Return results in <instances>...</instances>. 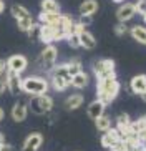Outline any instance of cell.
Segmentation results:
<instances>
[{
    "label": "cell",
    "mask_w": 146,
    "mask_h": 151,
    "mask_svg": "<svg viewBox=\"0 0 146 151\" xmlns=\"http://www.w3.org/2000/svg\"><path fill=\"white\" fill-rule=\"evenodd\" d=\"M119 93V81L116 80V73H111L110 76L100 78L96 85V95L98 100L105 105H110Z\"/></svg>",
    "instance_id": "6da1fadb"
},
{
    "label": "cell",
    "mask_w": 146,
    "mask_h": 151,
    "mask_svg": "<svg viewBox=\"0 0 146 151\" xmlns=\"http://www.w3.org/2000/svg\"><path fill=\"white\" fill-rule=\"evenodd\" d=\"M48 88L50 83L45 78H40V76H28V78L22 80V91L27 95H32V96L47 93Z\"/></svg>",
    "instance_id": "7a4b0ae2"
},
{
    "label": "cell",
    "mask_w": 146,
    "mask_h": 151,
    "mask_svg": "<svg viewBox=\"0 0 146 151\" xmlns=\"http://www.w3.org/2000/svg\"><path fill=\"white\" fill-rule=\"evenodd\" d=\"M28 108H30L33 113H37V115H45V113H48L53 108V98L48 96L47 93L37 95V96H33L32 101L28 103Z\"/></svg>",
    "instance_id": "3957f363"
},
{
    "label": "cell",
    "mask_w": 146,
    "mask_h": 151,
    "mask_svg": "<svg viewBox=\"0 0 146 151\" xmlns=\"http://www.w3.org/2000/svg\"><path fill=\"white\" fill-rule=\"evenodd\" d=\"M57 47L53 43H48L45 45L43 52L40 53V58H38V63L40 67L43 68V70H52L53 67H55V62H57Z\"/></svg>",
    "instance_id": "277c9868"
},
{
    "label": "cell",
    "mask_w": 146,
    "mask_h": 151,
    "mask_svg": "<svg viewBox=\"0 0 146 151\" xmlns=\"http://www.w3.org/2000/svg\"><path fill=\"white\" fill-rule=\"evenodd\" d=\"M93 73L96 75V78H105V76H110L111 73H115V62L110 60V58H103V60H96L93 62Z\"/></svg>",
    "instance_id": "5b68a950"
},
{
    "label": "cell",
    "mask_w": 146,
    "mask_h": 151,
    "mask_svg": "<svg viewBox=\"0 0 146 151\" xmlns=\"http://www.w3.org/2000/svg\"><path fill=\"white\" fill-rule=\"evenodd\" d=\"M5 67H7V70L13 71V73H22V71H25L27 67H28V60H27V57L17 53V55H12V57L7 60Z\"/></svg>",
    "instance_id": "8992f818"
},
{
    "label": "cell",
    "mask_w": 146,
    "mask_h": 151,
    "mask_svg": "<svg viewBox=\"0 0 146 151\" xmlns=\"http://www.w3.org/2000/svg\"><path fill=\"white\" fill-rule=\"evenodd\" d=\"M5 88L9 90L12 95H18L22 91V78H20V73H13V71L7 70V83H5Z\"/></svg>",
    "instance_id": "52a82bcc"
},
{
    "label": "cell",
    "mask_w": 146,
    "mask_h": 151,
    "mask_svg": "<svg viewBox=\"0 0 146 151\" xmlns=\"http://www.w3.org/2000/svg\"><path fill=\"white\" fill-rule=\"evenodd\" d=\"M57 32H58L57 27H50V25H40V28H38V40L43 42L45 45L53 43V42H55V38H57Z\"/></svg>",
    "instance_id": "ba28073f"
},
{
    "label": "cell",
    "mask_w": 146,
    "mask_h": 151,
    "mask_svg": "<svg viewBox=\"0 0 146 151\" xmlns=\"http://www.w3.org/2000/svg\"><path fill=\"white\" fill-rule=\"evenodd\" d=\"M42 143H43L42 133H32V134H28V136L25 138L22 151H38V148L42 146Z\"/></svg>",
    "instance_id": "9c48e42d"
},
{
    "label": "cell",
    "mask_w": 146,
    "mask_h": 151,
    "mask_svg": "<svg viewBox=\"0 0 146 151\" xmlns=\"http://www.w3.org/2000/svg\"><path fill=\"white\" fill-rule=\"evenodd\" d=\"M134 15H136L134 4H123V5H119L118 10H116V18H118V22L126 23L128 20H131Z\"/></svg>",
    "instance_id": "30bf717a"
},
{
    "label": "cell",
    "mask_w": 146,
    "mask_h": 151,
    "mask_svg": "<svg viewBox=\"0 0 146 151\" xmlns=\"http://www.w3.org/2000/svg\"><path fill=\"white\" fill-rule=\"evenodd\" d=\"M123 138H121V134H119V131L116 128H110L108 131H105V134L101 136V145H103V148H108L110 150L115 143H118V141H121Z\"/></svg>",
    "instance_id": "8fae6325"
},
{
    "label": "cell",
    "mask_w": 146,
    "mask_h": 151,
    "mask_svg": "<svg viewBox=\"0 0 146 151\" xmlns=\"http://www.w3.org/2000/svg\"><path fill=\"white\" fill-rule=\"evenodd\" d=\"M60 17H62L60 12H42V14L38 15V20H40L42 25H50V27H57L58 28Z\"/></svg>",
    "instance_id": "7c38bea8"
},
{
    "label": "cell",
    "mask_w": 146,
    "mask_h": 151,
    "mask_svg": "<svg viewBox=\"0 0 146 151\" xmlns=\"http://www.w3.org/2000/svg\"><path fill=\"white\" fill-rule=\"evenodd\" d=\"M27 115H28V105L25 101H18L13 105V108H12V120L13 121L20 123V121H23L27 118Z\"/></svg>",
    "instance_id": "4fadbf2b"
},
{
    "label": "cell",
    "mask_w": 146,
    "mask_h": 151,
    "mask_svg": "<svg viewBox=\"0 0 146 151\" xmlns=\"http://www.w3.org/2000/svg\"><path fill=\"white\" fill-rule=\"evenodd\" d=\"M129 88H131V93L141 95L146 90V75H136L133 76L131 81H129Z\"/></svg>",
    "instance_id": "5bb4252c"
},
{
    "label": "cell",
    "mask_w": 146,
    "mask_h": 151,
    "mask_svg": "<svg viewBox=\"0 0 146 151\" xmlns=\"http://www.w3.org/2000/svg\"><path fill=\"white\" fill-rule=\"evenodd\" d=\"M105 103L100 101V100H95V101H91L88 105V110H86V113H88V116L91 118V120H96L100 115H103L105 113Z\"/></svg>",
    "instance_id": "9a60e30c"
},
{
    "label": "cell",
    "mask_w": 146,
    "mask_h": 151,
    "mask_svg": "<svg viewBox=\"0 0 146 151\" xmlns=\"http://www.w3.org/2000/svg\"><path fill=\"white\" fill-rule=\"evenodd\" d=\"M78 38H80V47H83V48H86V50H93L96 47V40H95V37H93L88 30L81 32L78 35Z\"/></svg>",
    "instance_id": "2e32d148"
},
{
    "label": "cell",
    "mask_w": 146,
    "mask_h": 151,
    "mask_svg": "<svg viewBox=\"0 0 146 151\" xmlns=\"http://www.w3.org/2000/svg\"><path fill=\"white\" fill-rule=\"evenodd\" d=\"M98 12V2L96 0H85L80 5V15H95Z\"/></svg>",
    "instance_id": "e0dca14e"
},
{
    "label": "cell",
    "mask_w": 146,
    "mask_h": 151,
    "mask_svg": "<svg viewBox=\"0 0 146 151\" xmlns=\"http://www.w3.org/2000/svg\"><path fill=\"white\" fill-rule=\"evenodd\" d=\"M70 85L75 86V88H78V90L85 88V86L88 85V75H86L83 70H80L78 73H75V75L71 76V83Z\"/></svg>",
    "instance_id": "ac0fdd59"
},
{
    "label": "cell",
    "mask_w": 146,
    "mask_h": 151,
    "mask_svg": "<svg viewBox=\"0 0 146 151\" xmlns=\"http://www.w3.org/2000/svg\"><path fill=\"white\" fill-rule=\"evenodd\" d=\"M129 35L138 42V43L146 45V27H141V25H134V27L129 28Z\"/></svg>",
    "instance_id": "d6986e66"
},
{
    "label": "cell",
    "mask_w": 146,
    "mask_h": 151,
    "mask_svg": "<svg viewBox=\"0 0 146 151\" xmlns=\"http://www.w3.org/2000/svg\"><path fill=\"white\" fill-rule=\"evenodd\" d=\"M83 101H85L83 95L75 93V95H70V96L66 98L65 106H66V110H76V108H80L81 105H83Z\"/></svg>",
    "instance_id": "ffe728a7"
},
{
    "label": "cell",
    "mask_w": 146,
    "mask_h": 151,
    "mask_svg": "<svg viewBox=\"0 0 146 151\" xmlns=\"http://www.w3.org/2000/svg\"><path fill=\"white\" fill-rule=\"evenodd\" d=\"M95 126L98 128V131H103V133H105V131H108V129L111 128L110 116H106L105 113H103V115H100L96 120H95Z\"/></svg>",
    "instance_id": "44dd1931"
},
{
    "label": "cell",
    "mask_w": 146,
    "mask_h": 151,
    "mask_svg": "<svg viewBox=\"0 0 146 151\" xmlns=\"http://www.w3.org/2000/svg\"><path fill=\"white\" fill-rule=\"evenodd\" d=\"M50 85H52V88L55 90V91H65V90L70 86V85L63 80V78L55 76V75H52V81H50Z\"/></svg>",
    "instance_id": "7402d4cb"
},
{
    "label": "cell",
    "mask_w": 146,
    "mask_h": 151,
    "mask_svg": "<svg viewBox=\"0 0 146 151\" xmlns=\"http://www.w3.org/2000/svg\"><path fill=\"white\" fill-rule=\"evenodd\" d=\"M129 128H131L133 133H136V134H141L143 131H146V116H141L136 121H133L129 124Z\"/></svg>",
    "instance_id": "603a6c76"
},
{
    "label": "cell",
    "mask_w": 146,
    "mask_h": 151,
    "mask_svg": "<svg viewBox=\"0 0 146 151\" xmlns=\"http://www.w3.org/2000/svg\"><path fill=\"white\" fill-rule=\"evenodd\" d=\"M40 7H42V12H60V5L57 0H42Z\"/></svg>",
    "instance_id": "cb8c5ba5"
},
{
    "label": "cell",
    "mask_w": 146,
    "mask_h": 151,
    "mask_svg": "<svg viewBox=\"0 0 146 151\" xmlns=\"http://www.w3.org/2000/svg\"><path fill=\"white\" fill-rule=\"evenodd\" d=\"M12 15L15 20H20V18H25V17H30V12L23 7V5H12Z\"/></svg>",
    "instance_id": "d4e9b609"
},
{
    "label": "cell",
    "mask_w": 146,
    "mask_h": 151,
    "mask_svg": "<svg viewBox=\"0 0 146 151\" xmlns=\"http://www.w3.org/2000/svg\"><path fill=\"white\" fill-rule=\"evenodd\" d=\"M33 17H25V18H20V20H17V27H18V30H22V32H27L28 28L33 25Z\"/></svg>",
    "instance_id": "484cf974"
},
{
    "label": "cell",
    "mask_w": 146,
    "mask_h": 151,
    "mask_svg": "<svg viewBox=\"0 0 146 151\" xmlns=\"http://www.w3.org/2000/svg\"><path fill=\"white\" fill-rule=\"evenodd\" d=\"M66 67H68V73L73 76L75 73H78V71L81 70V62H80L78 58H73L70 63H66Z\"/></svg>",
    "instance_id": "4316f807"
},
{
    "label": "cell",
    "mask_w": 146,
    "mask_h": 151,
    "mask_svg": "<svg viewBox=\"0 0 146 151\" xmlns=\"http://www.w3.org/2000/svg\"><path fill=\"white\" fill-rule=\"evenodd\" d=\"M65 40L68 42V45H70L71 48H80V38H78V35H76V33H70Z\"/></svg>",
    "instance_id": "83f0119b"
},
{
    "label": "cell",
    "mask_w": 146,
    "mask_h": 151,
    "mask_svg": "<svg viewBox=\"0 0 146 151\" xmlns=\"http://www.w3.org/2000/svg\"><path fill=\"white\" fill-rule=\"evenodd\" d=\"M128 32H129V28L126 27V23H124V22H118V25L115 27V33H116L118 37H123V35H126Z\"/></svg>",
    "instance_id": "f1b7e54d"
},
{
    "label": "cell",
    "mask_w": 146,
    "mask_h": 151,
    "mask_svg": "<svg viewBox=\"0 0 146 151\" xmlns=\"http://www.w3.org/2000/svg\"><path fill=\"white\" fill-rule=\"evenodd\" d=\"M134 10H136V14L143 15L146 12V0H136L134 2Z\"/></svg>",
    "instance_id": "f546056e"
},
{
    "label": "cell",
    "mask_w": 146,
    "mask_h": 151,
    "mask_svg": "<svg viewBox=\"0 0 146 151\" xmlns=\"http://www.w3.org/2000/svg\"><path fill=\"white\" fill-rule=\"evenodd\" d=\"M38 28H40L38 23H33V25H32V27L27 30L28 37H30V38H38Z\"/></svg>",
    "instance_id": "4dcf8cb0"
},
{
    "label": "cell",
    "mask_w": 146,
    "mask_h": 151,
    "mask_svg": "<svg viewBox=\"0 0 146 151\" xmlns=\"http://www.w3.org/2000/svg\"><path fill=\"white\" fill-rule=\"evenodd\" d=\"M81 32H85V25H83L81 22H75V25H73V33L80 35Z\"/></svg>",
    "instance_id": "1f68e13d"
},
{
    "label": "cell",
    "mask_w": 146,
    "mask_h": 151,
    "mask_svg": "<svg viewBox=\"0 0 146 151\" xmlns=\"http://www.w3.org/2000/svg\"><path fill=\"white\" fill-rule=\"evenodd\" d=\"M78 22H81L85 27H86V25H90V23H91V15H80Z\"/></svg>",
    "instance_id": "d6a6232c"
},
{
    "label": "cell",
    "mask_w": 146,
    "mask_h": 151,
    "mask_svg": "<svg viewBox=\"0 0 146 151\" xmlns=\"http://www.w3.org/2000/svg\"><path fill=\"white\" fill-rule=\"evenodd\" d=\"M0 151H13V146H10V145H0Z\"/></svg>",
    "instance_id": "836d02e7"
},
{
    "label": "cell",
    "mask_w": 146,
    "mask_h": 151,
    "mask_svg": "<svg viewBox=\"0 0 146 151\" xmlns=\"http://www.w3.org/2000/svg\"><path fill=\"white\" fill-rule=\"evenodd\" d=\"M126 151H143V150L141 145H140V146H126Z\"/></svg>",
    "instance_id": "e575fe53"
},
{
    "label": "cell",
    "mask_w": 146,
    "mask_h": 151,
    "mask_svg": "<svg viewBox=\"0 0 146 151\" xmlns=\"http://www.w3.org/2000/svg\"><path fill=\"white\" fill-rule=\"evenodd\" d=\"M5 90H7V88H5V85L2 83V80H0V96L4 95V91H5Z\"/></svg>",
    "instance_id": "d590c367"
},
{
    "label": "cell",
    "mask_w": 146,
    "mask_h": 151,
    "mask_svg": "<svg viewBox=\"0 0 146 151\" xmlns=\"http://www.w3.org/2000/svg\"><path fill=\"white\" fill-rule=\"evenodd\" d=\"M138 136H140V139H141V141H146V131H143V133L138 134Z\"/></svg>",
    "instance_id": "8d00e7d4"
},
{
    "label": "cell",
    "mask_w": 146,
    "mask_h": 151,
    "mask_svg": "<svg viewBox=\"0 0 146 151\" xmlns=\"http://www.w3.org/2000/svg\"><path fill=\"white\" fill-rule=\"evenodd\" d=\"M4 70H5V62L4 60H0V73H2Z\"/></svg>",
    "instance_id": "74e56055"
},
{
    "label": "cell",
    "mask_w": 146,
    "mask_h": 151,
    "mask_svg": "<svg viewBox=\"0 0 146 151\" xmlns=\"http://www.w3.org/2000/svg\"><path fill=\"white\" fill-rule=\"evenodd\" d=\"M4 116H5V111H4V108H0V121L4 120Z\"/></svg>",
    "instance_id": "f35d334b"
},
{
    "label": "cell",
    "mask_w": 146,
    "mask_h": 151,
    "mask_svg": "<svg viewBox=\"0 0 146 151\" xmlns=\"http://www.w3.org/2000/svg\"><path fill=\"white\" fill-rule=\"evenodd\" d=\"M4 10H5V4H4V2H2V0H0V14H2Z\"/></svg>",
    "instance_id": "ab89813d"
},
{
    "label": "cell",
    "mask_w": 146,
    "mask_h": 151,
    "mask_svg": "<svg viewBox=\"0 0 146 151\" xmlns=\"http://www.w3.org/2000/svg\"><path fill=\"white\" fill-rule=\"evenodd\" d=\"M140 96H141V100H143V101H145V103H146V90H145V91H143V93H141V95H140Z\"/></svg>",
    "instance_id": "60d3db41"
},
{
    "label": "cell",
    "mask_w": 146,
    "mask_h": 151,
    "mask_svg": "<svg viewBox=\"0 0 146 151\" xmlns=\"http://www.w3.org/2000/svg\"><path fill=\"white\" fill-rule=\"evenodd\" d=\"M4 143H5V138H4V134L0 133V145H4Z\"/></svg>",
    "instance_id": "b9f144b4"
},
{
    "label": "cell",
    "mask_w": 146,
    "mask_h": 151,
    "mask_svg": "<svg viewBox=\"0 0 146 151\" xmlns=\"http://www.w3.org/2000/svg\"><path fill=\"white\" fill-rule=\"evenodd\" d=\"M141 150L146 151V141H141Z\"/></svg>",
    "instance_id": "7bdbcfd3"
},
{
    "label": "cell",
    "mask_w": 146,
    "mask_h": 151,
    "mask_svg": "<svg viewBox=\"0 0 146 151\" xmlns=\"http://www.w3.org/2000/svg\"><path fill=\"white\" fill-rule=\"evenodd\" d=\"M113 2H116V4H121V2H124V0H113Z\"/></svg>",
    "instance_id": "ee69618b"
},
{
    "label": "cell",
    "mask_w": 146,
    "mask_h": 151,
    "mask_svg": "<svg viewBox=\"0 0 146 151\" xmlns=\"http://www.w3.org/2000/svg\"><path fill=\"white\" fill-rule=\"evenodd\" d=\"M143 20H145V22H146V12H145V14H143Z\"/></svg>",
    "instance_id": "f6af8a7d"
}]
</instances>
